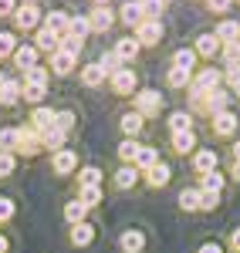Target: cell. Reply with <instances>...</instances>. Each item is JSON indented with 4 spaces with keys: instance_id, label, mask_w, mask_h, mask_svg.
<instances>
[{
    "instance_id": "6da1fadb",
    "label": "cell",
    "mask_w": 240,
    "mask_h": 253,
    "mask_svg": "<svg viewBox=\"0 0 240 253\" xmlns=\"http://www.w3.org/2000/svg\"><path fill=\"white\" fill-rule=\"evenodd\" d=\"M159 108H162V95H159V91H152V88H142V91H136V112H139L142 118L159 115Z\"/></svg>"
},
{
    "instance_id": "7a4b0ae2",
    "label": "cell",
    "mask_w": 240,
    "mask_h": 253,
    "mask_svg": "<svg viewBox=\"0 0 240 253\" xmlns=\"http://www.w3.org/2000/svg\"><path fill=\"white\" fill-rule=\"evenodd\" d=\"M237 125H240L237 112H217V115L210 118V128H213V135H220V138H230L234 132H237Z\"/></svg>"
},
{
    "instance_id": "3957f363",
    "label": "cell",
    "mask_w": 240,
    "mask_h": 253,
    "mask_svg": "<svg viewBox=\"0 0 240 253\" xmlns=\"http://www.w3.org/2000/svg\"><path fill=\"white\" fill-rule=\"evenodd\" d=\"M41 149H44L41 132H34L31 125H24V128H20V142H17V156H38Z\"/></svg>"
},
{
    "instance_id": "277c9868",
    "label": "cell",
    "mask_w": 240,
    "mask_h": 253,
    "mask_svg": "<svg viewBox=\"0 0 240 253\" xmlns=\"http://www.w3.org/2000/svg\"><path fill=\"white\" fill-rule=\"evenodd\" d=\"M51 169H54L58 175H71L75 169H78V152H71V149L54 152V156H51Z\"/></svg>"
},
{
    "instance_id": "5b68a950",
    "label": "cell",
    "mask_w": 240,
    "mask_h": 253,
    "mask_svg": "<svg viewBox=\"0 0 240 253\" xmlns=\"http://www.w3.org/2000/svg\"><path fill=\"white\" fill-rule=\"evenodd\" d=\"M108 84H112L115 95H132V91H136V71H132V68H122V71H115V75L108 78Z\"/></svg>"
},
{
    "instance_id": "8992f818",
    "label": "cell",
    "mask_w": 240,
    "mask_h": 253,
    "mask_svg": "<svg viewBox=\"0 0 240 253\" xmlns=\"http://www.w3.org/2000/svg\"><path fill=\"white\" fill-rule=\"evenodd\" d=\"M54 122H58V112H54V108H44V105H41V108L31 112V128L41 132V135H44V132H51V128H54Z\"/></svg>"
},
{
    "instance_id": "52a82bcc",
    "label": "cell",
    "mask_w": 240,
    "mask_h": 253,
    "mask_svg": "<svg viewBox=\"0 0 240 253\" xmlns=\"http://www.w3.org/2000/svg\"><path fill=\"white\" fill-rule=\"evenodd\" d=\"M38 20H41L38 3H20L17 10H14V24H17L20 31H31V27H38Z\"/></svg>"
},
{
    "instance_id": "ba28073f",
    "label": "cell",
    "mask_w": 240,
    "mask_h": 253,
    "mask_svg": "<svg viewBox=\"0 0 240 253\" xmlns=\"http://www.w3.org/2000/svg\"><path fill=\"white\" fill-rule=\"evenodd\" d=\"M136 38H139V44H145V47L159 44L162 41V24L159 20H142L139 27H136Z\"/></svg>"
},
{
    "instance_id": "9c48e42d",
    "label": "cell",
    "mask_w": 240,
    "mask_h": 253,
    "mask_svg": "<svg viewBox=\"0 0 240 253\" xmlns=\"http://www.w3.org/2000/svg\"><path fill=\"white\" fill-rule=\"evenodd\" d=\"M217 166H220V156H217L213 149H196V152H193V169L200 175L217 172Z\"/></svg>"
},
{
    "instance_id": "30bf717a",
    "label": "cell",
    "mask_w": 240,
    "mask_h": 253,
    "mask_svg": "<svg viewBox=\"0 0 240 253\" xmlns=\"http://www.w3.org/2000/svg\"><path fill=\"white\" fill-rule=\"evenodd\" d=\"M119 247H122V253H142L145 250V233L132 226V230H125L119 236Z\"/></svg>"
},
{
    "instance_id": "8fae6325",
    "label": "cell",
    "mask_w": 240,
    "mask_h": 253,
    "mask_svg": "<svg viewBox=\"0 0 240 253\" xmlns=\"http://www.w3.org/2000/svg\"><path fill=\"white\" fill-rule=\"evenodd\" d=\"M115 189H136L139 186V169L136 166H119V172L112 175Z\"/></svg>"
},
{
    "instance_id": "7c38bea8",
    "label": "cell",
    "mask_w": 240,
    "mask_h": 253,
    "mask_svg": "<svg viewBox=\"0 0 240 253\" xmlns=\"http://www.w3.org/2000/svg\"><path fill=\"white\" fill-rule=\"evenodd\" d=\"M68 240H71V247H92L95 243V226L92 223H78V226H71Z\"/></svg>"
},
{
    "instance_id": "4fadbf2b",
    "label": "cell",
    "mask_w": 240,
    "mask_h": 253,
    "mask_svg": "<svg viewBox=\"0 0 240 253\" xmlns=\"http://www.w3.org/2000/svg\"><path fill=\"white\" fill-rule=\"evenodd\" d=\"M64 219H68V226L88 223V206H85L81 199H71V203H64Z\"/></svg>"
},
{
    "instance_id": "5bb4252c",
    "label": "cell",
    "mask_w": 240,
    "mask_h": 253,
    "mask_svg": "<svg viewBox=\"0 0 240 253\" xmlns=\"http://www.w3.org/2000/svg\"><path fill=\"white\" fill-rule=\"evenodd\" d=\"M20 98H24V84L14 78H7L0 84V105H17Z\"/></svg>"
},
{
    "instance_id": "9a60e30c",
    "label": "cell",
    "mask_w": 240,
    "mask_h": 253,
    "mask_svg": "<svg viewBox=\"0 0 240 253\" xmlns=\"http://www.w3.org/2000/svg\"><path fill=\"white\" fill-rule=\"evenodd\" d=\"M44 27H48V31H54L58 38H64V34L71 31V17H68V14H61V10H51V14L44 17Z\"/></svg>"
},
{
    "instance_id": "2e32d148",
    "label": "cell",
    "mask_w": 240,
    "mask_h": 253,
    "mask_svg": "<svg viewBox=\"0 0 240 253\" xmlns=\"http://www.w3.org/2000/svg\"><path fill=\"white\" fill-rule=\"evenodd\" d=\"M169 179H173V169H169L166 162H156V166H152V169L145 172V182H149L152 189H162V186H166Z\"/></svg>"
},
{
    "instance_id": "e0dca14e",
    "label": "cell",
    "mask_w": 240,
    "mask_h": 253,
    "mask_svg": "<svg viewBox=\"0 0 240 253\" xmlns=\"http://www.w3.org/2000/svg\"><path fill=\"white\" fill-rule=\"evenodd\" d=\"M14 64H17L20 71H31V68L38 64V51H34L31 44H17V51H14Z\"/></svg>"
},
{
    "instance_id": "ac0fdd59",
    "label": "cell",
    "mask_w": 240,
    "mask_h": 253,
    "mask_svg": "<svg viewBox=\"0 0 240 253\" xmlns=\"http://www.w3.org/2000/svg\"><path fill=\"white\" fill-rule=\"evenodd\" d=\"M119 125H122V132H125V135L129 138H136L142 132V125H145V118L139 115V112H136V108H132V112H125V115L119 118Z\"/></svg>"
},
{
    "instance_id": "d6986e66",
    "label": "cell",
    "mask_w": 240,
    "mask_h": 253,
    "mask_svg": "<svg viewBox=\"0 0 240 253\" xmlns=\"http://www.w3.org/2000/svg\"><path fill=\"white\" fill-rule=\"evenodd\" d=\"M156 162H159V152H156L152 145H139V152H136V162H132V166H136L139 172H149Z\"/></svg>"
},
{
    "instance_id": "ffe728a7",
    "label": "cell",
    "mask_w": 240,
    "mask_h": 253,
    "mask_svg": "<svg viewBox=\"0 0 240 253\" xmlns=\"http://www.w3.org/2000/svg\"><path fill=\"white\" fill-rule=\"evenodd\" d=\"M200 186H186V189H183L180 193V210L183 213H196V210H200Z\"/></svg>"
},
{
    "instance_id": "44dd1931",
    "label": "cell",
    "mask_w": 240,
    "mask_h": 253,
    "mask_svg": "<svg viewBox=\"0 0 240 253\" xmlns=\"http://www.w3.org/2000/svg\"><path fill=\"white\" fill-rule=\"evenodd\" d=\"M173 152H176V156L196 152V132H180V135H173Z\"/></svg>"
},
{
    "instance_id": "7402d4cb",
    "label": "cell",
    "mask_w": 240,
    "mask_h": 253,
    "mask_svg": "<svg viewBox=\"0 0 240 253\" xmlns=\"http://www.w3.org/2000/svg\"><path fill=\"white\" fill-rule=\"evenodd\" d=\"M223 186H227V175L217 169V172H206V175H200V189L203 193H217L220 196L223 193Z\"/></svg>"
},
{
    "instance_id": "603a6c76",
    "label": "cell",
    "mask_w": 240,
    "mask_h": 253,
    "mask_svg": "<svg viewBox=\"0 0 240 253\" xmlns=\"http://www.w3.org/2000/svg\"><path fill=\"white\" fill-rule=\"evenodd\" d=\"M122 20H125L129 27H139L142 20H145V14H142V3H139V0H129V3H122Z\"/></svg>"
},
{
    "instance_id": "cb8c5ba5",
    "label": "cell",
    "mask_w": 240,
    "mask_h": 253,
    "mask_svg": "<svg viewBox=\"0 0 240 253\" xmlns=\"http://www.w3.org/2000/svg\"><path fill=\"white\" fill-rule=\"evenodd\" d=\"M200 58H213L217 51H220V38L217 34H200V41H196V47H193Z\"/></svg>"
},
{
    "instance_id": "d4e9b609",
    "label": "cell",
    "mask_w": 240,
    "mask_h": 253,
    "mask_svg": "<svg viewBox=\"0 0 240 253\" xmlns=\"http://www.w3.org/2000/svg\"><path fill=\"white\" fill-rule=\"evenodd\" d=\"M105 78H108V75L101 71L98 61H95V64H85V68H81V81H85L88 88H98V84H105Z\"/></svg>"
},
{
    "instance_id": "484cf974",
    "label": "cell",
    "mask_w": 240,
    "mask_h": 253,
    "mask_svg": "<svg viewBox=\"0 0 240 253\" xmlns=\"http://www.w3.org/2000/svg\"><path fill=\"white\" fill-rule=\"evenodd\" d=\"M112 20H115V14H112L108 7H95V10H92V17H88V24H92V31H108V27H112Z\"/></svg>"
},
{
    "instance_id": "4316f807",
    "label": "cell",
    "mask_w": 240,
    "mask_h": 253,
    "mask_svg": "<svg viewBox=\"0 0 240 253\" xmlns=\"http://www.w3.org/2000/svg\"><path fill=\"white\" fill-rule=\"evenodd\" d=\"M41 142H44V149L54 156V152H61V149H64V142H68V132H61V128H51V132H44V135H41Z\"/></svg>"
},
{
    "instance_id": "83f0119b",
    "label": "cell",
    "mask_w": 240,
    "mask_h": 253,
    "mask_svg": "<svg viewBox=\"0 0 240 253\" xmlns=\"http://www.w3.org/2000/svg\"><path fill=\"white\" fill-rule=\"evenodd\" d=\"M169 132H173V135L193 132V115H190V112H173V115H169Z\"/></svg>"
},
{
    "instance_id": "f1b7e54d",
    "label": "cell",
    "mask_w": 240,
    "mask_h": 253,
    "mask_svg": "<svg viewBox=\"0 0 240 253\" xmlns=\"http://www.w3.org/2000/svg\"><path fill=\"white\" fill-rule=\"evenodd\" d=\"M139 47H142V44H139V38H122L119 44H115V54H119V58H122V64H125V61H132L136 54H139Z\"/></svg>"
},
{
    "instance_id": "f546056e",
    "label": "cell",
    "mask_w": 240,
    "mask_h": 253,
    "mask_svg": "<svg viewBox=\"0 0 240 253\" xmlns=\"http://www.w3.org/2000/svg\"><path fill=\"white\" fill-rule=\"evenodd\" d=\"M173 68H183V71H190V75H193V68H196V51L180 47V51L173 54Z\"/></svg>"
},
{
    "instance_id": "4dcf8cb0",
    "label": "cell",
    "mask_w": 240,
    "mask_h": 253,
    "mask_svg": "<svg viewBox=\"0 0 240 253\" xmlns=\"http://www.w3.org/2000/svg\"><path fill=\"white\" fill-rule=\"evenodd\" d=\"M17 142H20V128H0V152L17 156Z\"/></svg>"
},
{
    "instance_id": "1f68e13d",
    "label": "cell",
    "mask_w": 240,
    "mask_h": 253,
    "mask_svg": "<svg viewBox=\"0 0 240 253\" xmlns=\"http://www.w3.org/2000/svg\"><path fill=\"white\" fill-rule=\"evenodd\" d=\"M217 38H220V44H223V41H227V44L240 41V24H237V20H223L220 27H217Z\"/></svg>"
},
{
    "instance_id": "d6a6232c",
    "label": "cell",
    "mask_w": 240,
    "mask_h": 253,
    "mask_svg": "<svg viewBox=\"0 0 240 253\" xmlns=\"http://www.w3.org/2000/svg\"><path fill=\"white\" fill-rule=\"evenodd\" d=\"M101 169L98 166H85V169H78V186H101Z\"/></svg>"
},
{
    "instance_id": "836d02e7",
    "label": "cell",
    "mask_w": 240,
    "mask_h": 253,
    "mask_svg": "<svg viewBox=\"0 0 240 253\" xmlns=\"http://www.w3.org/2000/svg\"><path fill=\"white\" fill-rule=\"evenodd\" d=\"M71 68H75V58H71V54H64V51H54L51 71H54V75H71Z\"/></svg>"
},
{
    "instance_id": "e575fe53",
    "label": "cell",
    "mask_w": 240,
    "mask_h": 253,
    "mask_svg": "<svg viewBox=\"0 0 240 253\" xmlns=\"http://www.w3.org/2000/svg\"><path fill=\"white\" fill-rule=\"evenodd\" d=\"M38 47H41V51H51V54H54V51L61 47V38L54 34V31H48V27H44V31H38Z\"/></svg>"
},
{
    "instance_id": "d590c367",
    "label": "cell",
    "mask_w": 240,
    "mask_h": 253,
    "mask_svg": "<svg viewBox=\"0 0 240 253\" xmlns=\"http://www.w3.org/2000/svg\"><path fill=\"white\" fill-rule=\"evenodd\" d=\"M78 199L92 210V206H98L101 203V186H78Z\"/></svg>"
},
{
    "instance_id": "8d00e7d4",
    "label": "cell",
    "mask_w": 240,
    "mask_h": 253,
    "mask_svg": "<svg viewBox=\"0 0 240 253\" xmlns=\"http://www.w3.org/2000/svg\"><path fill=\"white\" fill-rule=\"evenodd\" d=\"M98 64H101V71H105L108 78H112L115 71H122V68H125V64H122V58L115 54V51H108V54H101V58H98Z\"/></svg>"
},
{
    "instance_id": "74e56055",
    "label": "cell",
    "mask_w": 240,
    "mask_h": 253,
    "mask_svg": "<svg viewBox=\"0 0 240 253\" xmlns=\"http://www.w3.org/2000/svg\"><path fill=\"white\" fill-rule=\"evenodd\" d=\"M136 152H139V142L136 138H125L119 145V159H122V166H132L136 162Z\"/></svg>"
},
{
    "instance_id": "f35d334b",
    "label": "cell",
    "mask_w": 240,
    "mask_h": 253,
    "mask_svg": "<svg viewBox=\"0 0 240 253\" xmlns=\"http://www.w3.org/2000/svg\"><path fill=\"white\" fill-rule=\"evenodd\" d=\"M81 44H85L81 38H75V34H64V38H61V47H58V51L71 54V58H78V54H81Z\"/></svg>"
},
{
    "instance_id": "ab89813d",
    "label": "cell",
    "mask_w": 240,
    "mask_h": 253,
    "mask_svg": "<svg viewBox=\"0 0 240 253\" xmlns=\"http://www.w3.org/2000/svg\"><path fill=\"white\" fill-rule=\"evenodd\" d=\"M14 51H17V38L10 31H0V58H14Z\"/></svg>"
},
{
    "instance_id": "60d3db41",
    "label": "cell",
    "mask_w": 240,
    "mask_h": 253,
    "mask_svg": "<svg viewBox=\"0 0 240 253\" xmlns=\"http://www.w3.org/2000/svg\"><path fill=\"white\" fill-rule=\"evenodd\" d=\"M24 84H44V88H48V68L34 64L31 71H24Z\"/></svg>"
},
{
    "instance_id": "b9f144b4",
    "label": "cell",
    "mask_w": 240,
    "mask_h": 253,
    "mask_svg": "<svg viewBox=\"0 0 240 253\" xmlns=\"http://www.w3.org/2000/svg\"><path fill=\"white\" fill-rule=\"evenodd\" d=\"M190 81H193L190 71H183V68H169V84H173V88H186Z\"/></svg>"
},
{
    "instance_id": "7bdbcfd3",
    "label": "cell",
    "mask_w": 240,
    "mask_h": 253,
    "mask_svg": "<svg viewBox=\"0 0 240 253\" xmlns=\"http://www.w3.org/2000/svg\"><path fill=\"white\" fill-rule=\"evenodd\" d=\"M14 169H17V156L14 152H0V179H7Z\"/></svg>"
},
{
    "instance_id": "ee69618b",
    "label": "cell",
    "mask_w": 240,
    "mask_h": 253,
    "mask_svg": "<svg viewBox=\"0 0 240 253\" xmlns=\"http://www.w3.org/2000/svg\"><path fill=\"white\" fill-rule=\"evenodd\" d=\"M139 3H142V14H145V20H159L162 0H139Z\"/></svg>"
},
{
    "instance_id": "f6af8a7d",
    "label": "cell",
    "mask_w": 240,
    "mask_h": 253,
    "mask_svg": "<svg viewBox=\"0 0 240 253\" xmlns=\"http://www.w3.org/2000/svg\"><path fill=\"white\" fill-rule=\"evenodd\" d=\"M75 122H78V118H75V112L61 108V112H58V122H54V128H61V132H71V128H75Z\"/></svg>"
},
{
    "instance_id": "bcb514c9",
    "label": "cell",
    "mask_w": 240,
    "mask_h": 253,
    "mask_svg": "<svg viewBox=\"0 0 240 253\" xmlns=\"http://www.w3.org/2000/svg\"><path fill=\"white\" fill-rule=\"evenodd\" d=\"M44 95H48V88H44V84H24V101L38 105V101H41Z\"/></svg>"
},
{
    "instance_id": "7dc6e473",
    "label": "cell",
    "mask_w": 240,
    "mask_h": 253,
    "mask_svg": "<svg viewBox=\"0 0 240 253\" xmlns=\"http://www.w3.org/2000/svg\"><path fill=\"white\" fill-rule=\"evenodd\" d=\"M92 31V24H88V17H71V31L68 34H75V38H81L85 41V34Z\"/></svg>"
},
{
    "instance_id": "c3c4849f",
    "label": "cell",
    "mask_w": 240,
    "mask_h": 253,
    "mask_svg": "<svg viewBox=\"0 0 240 253\" xmlns=\"http://www.w3.org/2000/svg\"><path fill=\"white\" fill-rule=\"evenodd\" d=\"M17 213V206H14V199H7V196H0V223H7V219H14Z\"/></svg>"
},
{
    "instance_id": "681fc988",
    "label": "cell",
    "mask_w": 240,
    "mask_h": 253,
    "mask_svg": "<svg viewBox=\"0 0 240 253\" xmlns=\"http://www.w3.org/2000/svg\"><path fill=\"white\" fill-rule=\"evenodd\" d=\"M203 193V189H200ZM217 206H220V196L217 193H203L200 196V210H217Z\"/></svg>"
},
{
    "instance_id": "f907efd6",
    "label": "cell",
    "mask_w": 240,
    "mask_h": 253,
    "mask_svg": "<svg viewBox=\"0 0 240 253\" xmlns=\"http://www.w3.org/2000/svg\"><path fill=\"white\" fill-rule=\"evenodd\" d=\"M223 78H227V84H230V88H234V84H237V81H240V64H230Z\"/></svg>"
},
{
    "instance_id": "816d5d0a",
    "label": "cell",
    "mask_w": 240,
    "mask_h": 253,
    "mask_svg": "<svg viewBox=\"0 0 240 253\" xmlns=\"http://www.w3.org/2000/svg\"><path fill=\"white\" fill-rule=\"evenodd\" d=\"M14 10H17V0H0V17L14 14Z\"/></svg>"
},
{
    "instance_id": "f5cc1de1",
    "label": "cell",
    "mask_w": 240,
    "mask_h": 253,
    "mask_svg": "<svg viewBox=\"0 0 240 253\" xmlns=\"http://www.w3.org/2000/svg\"><path fill=\"white\" fill-rule=\"evenodd\" d=\"M200 253H223V247L217 243V240H206V243L200 247Z\"/></svg>"
},
{
    "instance_id": "db71d44e",
    "label": "cell",
    "mask_w": 240,
    "mask_h": 253,
    "mask_svg": "<svg viewBox=\"0 0 240 253\" xmlns=\"http://www.w3.org/2000/svg\"><path fill=\"white\" fill-rule=\"evenodd\" d=\"M206 3H210V7H213V10H217V14H223V10H227V7H230V0H206Z\"/></svg>"
},
{
    "instance_id": "11a10c76",
    "label": "cell",
    "mask_w": 240,
    "mask_h": 253,
    "mask_svg": "<svg viewBox=\"0 0 240 253\" xmlns=\"http://www.w3.org/2000/svg\"><path fill=\"white\" fill-rule=\"evenodd\" d=\"M230 250H234V253H240V226L234 230V233H230Z\"/></svg>"
},
{
    "instance_id": "9f6ffc18",
    "label": "cell",
    "mask_w": 240,
    "mask_h": 253,
    "mask_svg": "<svg viewBox=\"0 0 240 253\" xmlns=\"http://www.w3.org/2000/svg\"><path fill=\"white\" fill-rule=\"evenodd\" d=\"M230 179L240 182V162H237V159H234V166H230Z\"/></svg>"
},
{
    "instance_id": "6f0895ef",
    "label": "cell",
    "mask_w": 240,
    "mask_h": 253,
    "mask_svg": "<svg viewBox=\"0 0 240 253\" xmlns=\"http://www.w3.org/2000/svg\"><path fill=\"white\" fill-rule=\"evenodd\" d=\"M7 250H10V240H7V236L0 233V253H7Z\"/></svg>"
},
{
    "instance_id": "680465c9",
    "label": "cell",
    "mask_w": 240,
    "mask_h": 253,
    "mask_svg": "<svg viewBox=\"0 0 240 253\" xmlns=\"http://www.w3.org/2000/svg\"><path fill=\"white\" fill-rule=\"evenodd\" d=\"M230 152H234V159L240 162V138H234V149H230Z\"/></svg>"
},
{
    "instance_id": "91938a15",
    "label": "cell",
    "mask_w": 240,
    "mask_h": 253,
    "mask_svg": "<svg viewBox=\"0 0 240 253\" xmlns=\"http://www.w3.org/2000/svg\"><path fill=\"white\" fill-rule=\"evenodd\" d=\"M95 7H108V0H95Z\"/></svg>"
},
{
    "instance_id": "94428289",
    "label": "cell",
    "mask_w": 240,
    "mask_h": 253,
    "mask_svg": "<svg viewBox=\"0 0 240 253\" xmlns=\"http://www.w3.org/2000/svg\"><path fill=\"white\" fill-rule=\"evenodd\" d=\"M234 95H237V98H240V81H237V84H234Z\"/></svg>"
},
{
    "instance_id": "6125c7cd",
    "label": "cell",
    "mask_w": 240,
    "mask_h": 253,
    "mask_svg": "<svg viewBox=\"0 0 240 253\" xmlns=\"http://www.w3.org/2000/svg\"><path fill=\"white\" fill-rule=\"evenodd\" d=\"M3 81H7V78H3V71H0V84H3Z\"/></svg>"
},
{
    "instance_id": "be15d7a7",
    "label": "cell",
    "mask_w": 240,
    "mask_h": 253,
    "mask_svg": "<svg viewBox=\"0 0 240 253\" xmlns=\"http://www.w3.org/2000/svg\"><path fill=\"white\" fill-rule=\"evenodd\" d=\"M24 3H38V0H24Z\"/></svg>"
},
{
    "instance_id": "e7e4bbea",
    "label": "cell",
    "mask_w": 240,
    "mask_h": 253,
    "mask_svg": "<svg viewBox=\"0 0 240 253\" xmlns=\"http://www.w3.org/2000/svg\"><path fill=\"white\" fill-rule=\"evenodd\" d=\"M162 3H169V0H162Z\"/></svg>"
}]
</instances>
